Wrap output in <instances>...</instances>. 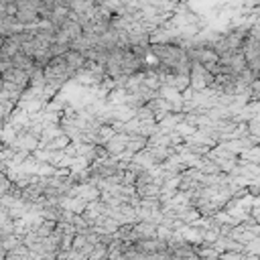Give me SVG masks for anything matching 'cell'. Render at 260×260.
<instances>
[{
	"label": "cell",
	"mask_w": 260,
	"mask_h": 260,
	"mask_svg": "<svg viewBox=\"0 0 260 260\" xmlns=\"http://www.w3.org/2000/svg\"><path fill=\"white\" fill-rule=\"evenodd\" d=\"M9 61H11V65H13L15 69H21V71H25L27 75H29V73H31V71L37 67V65H35V61H33L31 57H27L23 51H19L17 55H13Z\"/></svg>",
	"instance_id": "obj_1"
}]
</instances>
